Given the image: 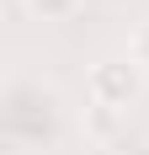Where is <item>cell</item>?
<instances>
[{"label": "cell", "mask_w": 149, "mask_h": 155, "mask_svg": "<svg viewBox=\"0 0 149 155\" xmlns=\"http://www.w3.org/2000/svg\"><path fill=\"white\" fill-rule=\"evenodd\" d=\"M128 54H133V59L149 70V21H138V27H133V38H128Z\"/></svg>", "instance_id": "cell-4"}, {"label": "cell", "mask_w": 149, "mask_h": 155, "mask_svg": "<svg viewBox=\"0 0 149 155\" xmlns=\"http://www.w3.org/2000/svg\"><path fill=\"white\" fill-rule=\"evenodd\" d=\"M21 5H27V11L37 16V21H64V16H69L74 5H80V0H21Z\"/></svg>", "instance_id": "cell-2"}, {"label": "cell", "mask_w": 149, "mask_h": 155, "mask_svg": "<svg viewBox=\"0 0 149 155\" xmlns=\"http://www.w3.org/2000/svg\"><path fill=\"white\" fill-rule=\"evenodd\" d=\"M138 86H144V64H138L133 54H112V59L90 64L85 102L90 107H106V112H128V102L138 96Z\"/></svg>", "instance_id": "cell-1"}, {"label": "cell", "mask_w": 149, "mask_h": 155, "mask_svg": "<svg viewBox=\"0 0 149 155\" xmlns=\"http://www.w3.org/2000/svg\"><path fill=\"white\" fill-rule=\"evenodd\" d=\"M106 155H149V139H144V134H117Z\"/></svg>", "instance_id": "cell-3"}]
</instances>
